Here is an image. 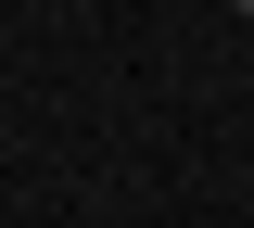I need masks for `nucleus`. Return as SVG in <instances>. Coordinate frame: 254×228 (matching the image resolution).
Listing matches in <instances>:
<instances>
[{
  "instance_id": "f257e3e1",
  "label": "nucleus",
  "mask_w": 254,
  "mask_h": 228,
  "mask_svg": "<svg viewBox=\"0 0 254 228\" xmlns=\"http://www.w3.org/2000/svg\"><path fill=\"white\" fill-rule=\"evenodd\" d=\"M242 13H254V0H242Z\"/></svg>"
}]
</instances>
